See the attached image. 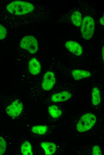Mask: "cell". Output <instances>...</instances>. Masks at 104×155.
<instances>
[{
  "label": "cell",
  "instance_id": "cell-1",
  "mask_svg": "<svg viewBox=\"0 0 104 155\" xmlns=\"http://www.w3.org/2000/svg\"><path fill=\"white\" fill-rule=\"evenodd\" d=\"M10 13L15 16H22L30 13L34 10V5L29 2L16 1L7 5L6 7Z\"/></svg>",
  "mask_w": 104,
  "mask_h": 155
},
{
  "label": "cell",
  "instance_id": "cell-2",
  "mask_svg": "<svg viewBox=\"0 0 104 155\" xmlns=\"http://www.w3.org/2000/svg\"><path fill=\"white\" fill-rule=\"evenodd\" d=\"M97 120L95 115L88 113L83 115L78 121L77 125V130L83 132L90 129L95 125Z\"/></svg>",
  "mask_w": 104,
  "mask_h": 155
},
{
  "label": "cell",
  "instance_id": "cell-3",
  "mask_svg": "<svg viewBox=\"0 0 104 155\" xmlns=\"http://www.w3.org/2000/svg\"><path fill=\"white\" fill-rule=\"evenodd\" d=\"M80 28L83 38L89 40L92 37L95 29V23L93 19L90 16H86L82 21Z\"/></svg>",
  "mask_w": 104,
  "mask_h": 155
},
{
  "label": "cell",
  "instance_id": "cell-4",
  "mask_svg": "<svg viewBox=\"0 0 104 155\" xmlns=\"http://www.w3.org/2000/svg\"><path fill=\"white\" fill-rule=\"evenodd\" d=\"M20 46L30 53H36L38 49V44L37 39L31 35H27L23 37L20 42Z\"/></svg>",
  "mask_w": 104,
  "mask_h": 155
},
{
  "label": "cell",
  "instance_id": "cell-5",
  "mask_svg": "<svg viewBox=\"0 0 104 155\" xmlns=\"http://www.w3.org/2000/svg\"><path fill=\"white\" fill-rule=\"evenodd\" d=\"M23 108V104L22 102L20 100L16 99L6 107L5 111L9 116L14 119L20 115Z\"/></svg>",
  "mask_w": 104,
  "mask_h": 155
},
{
  "label": "cell",
  "instance_id": "cell-6",
  "mask_svg": "<svg viewBox=\"0 0 104 155\" xmlns=\"http://www.w3.org/2000/svg\"><path fill=\"white\" fill-rule=\"evenodd\" d=\"M13 140L11 135L6 132H0V155L6 154Z\"/></svg>",
  "mask_w": 104,
  "mask_h": 155
},
{
  "label": "cell",
  "instance_id": "cell-7",
  "mask_svg": "<svg viewBox=\"0 0 104 155\" xmlns=\"http://www.w3.org/2000/svg\"><path fill=\"white\" fill-rule=\"evenodd\" d=\"M56 82L54 73L51 71H48L44 75L42 87L44 90L48 91L53 88Z\"/></svg>",
  "mask_w": 104,
  "mask_h": 155
},
{
  "label": "cell",
  "instance_id": "cell-8",
  "mask_svg": "<svg viewBox=\"0 0 104 155\" xmlns=\"http://www.w3.org/2000/svg\"><path fill=\"white\" fill-rule=\"evenodd\" d=\"M65 46L69 52L76 56H79L82 53V47L79 44L75 41H68L65 43Z\"/></svg>",
  "mask_w": 104,
  "mask_h": 155
},
{
  "label": "cell",
  "instance_id": "cell-9",
  "mask_svg": "<svg viewBox=\"0 0 104 155\" xmlns=\"http://www.w3.org/2000/svg\"><path fill=\"white\" fill-rule=\"evenodd\" d=\"M71 97V92L65 91L53 94L51 97V100L55 103L63 102L69 100Z\"/></svg>",
  "mask_w": 104,
  "mask_h": 155
},
{
  "label": "cell",
  "instance_id": "cell-10",
  "mask_svg": "<svg viewBox=\"0 0 104 155\" xmlns=\"http://www.w3.org/2000/svg\"><path fill=\"white\" fill-rule=\"evenodd\" d=\"M28 69L31 74L34 75L38 74L41 70L40 63L35 58L33 57L29 61Z\"/></svg>",
  "mask_w": 104,
  "mask_h": 155
},
{
  "label": "cell",
  "instance_id": "cell-11",
  "mask_svg": "<svg viewBox=\"0 0 104 155\" xmlns=\"http://www.w3.org/2000/svg\"><path fill=\"white\" fill-rule=\"evenodd\" d=\"M41 147L44 149L46 155H51L56 152L57 147L54 142H43L41 143Z\"/></svg>",
  "mask_w": 104,
  "mask_h": 155
},
{
  "label": "cell",
  "instance_id": "cell-12",
  "mask_svg": "<svg viewBox=\"0 0 104 155\" xmlns=\"http://www.w3.org/2000/svg\"><path fill=\"white\" fill-rule=\"evenodd\" d=\"M20 154L23 155H32V147L30 143L27 140H24L21 141L19 145Z\"/></svg>",
  "mask_w": 104,
  "mask_h": 155
},
{
  "label": "cell",
  "instance_id": "cell-13",
  "mask_svg": "<svg viewBox=\"0 0 104 155\" xmlns=\"http://www.w3.org/2000/svg\"><path fill=\"white\" fill-rule=\"evenodd\" d=\"M71 74L74 79L76 80L89 77L91 75L90 72L80 69H76L72 70Z\"/></svg>",
  "mask_w": 104,
  "mask_h": 155
},
{
  "label": "cell",
  "instance_id": "cell-14",
  "mask_svg": "<svg viewBox=\"0 0 104 155\" xmlns=\"http://www.w3.org/2000/svg\"><path fill=\"white\" fill-rule=\"evenodd\" d=\"M101 95L100 91L98 88L94 87L91 92V102L94 106L98 105L101 102Z\"/></svg>",
  "mask_w": 104,
  "mask_h": 155
},
{
  "label": "cell",
  "instance_id": "cell-15",
  "mask_svg": "<svg viewBox=\"0 0 104 155\" xmlns=\"http://www.w3.org/2000/svg\"><path fill=\"white\" fill-rule=\"evenodd\" d=\"M48 112L53 118H58L62 114V110L58 106L55 105H51L49 106Z\"/></svg>",
  "mask_w": 104,
  "mask_h": 155
},
{
  "label": "cell",
  "instance_id": "cell-16",
  "mask_svg": "<svg viewBox=\"0 0 104 155\" xmlns=\"http://www.w3.org/2000/svg\"><path fill=\"white\" fill-rule=\"evenodd\" d=\"M72 23L76 27L81 26L82 22V16L80 12L76 11L73 12L71 17Z\"/></svg>",
  "mask_w": 104,
  "mask_h": 155
},
{
  "label": "cell",
  "instance_id": "cell-17",
  "mask_svg": "<svg viewBox=\"0 0 104 155\" xmlns=\"http://www.w3.org/2000/svg\"><path fill=\"white\" fill-rule=\"evenodd\" d=\"M31 130L33 133L43 135L45 134L47 132L48 128L46 125H36L32 126Z\"/></svg>",
  "mask_w": 104,
  "mask_h": 155
},
{
  "label": "cell",
  "instance_id": "cell-18",
  "mask_svg": "<svg viewBox=\"0 0 104 155\" xmlns=\"http://www.w3.org/2000/svg\"><path fill=\"white\" fill-rule=\"evenodd\" d=\"M7 32L6 29L0 24V40L4 39L6 37Z\"/></svg>",
  "mask_w": 104,
  "mask_h": 155
},
{
  "label": "cell",
  "instance_id": "cell-19",
  "mask_svg": "<svg viewBox=\"0 0 104 155\" xmlns=\"http://www.w3.org/2000/svg\"><path fill=\"white\" fill-rule=\"evenodd\" d=\"M92 155H101V151L100 147L97 145H94L92 148Z\"/></svg>",
  "mask_w": 104,
  "mask_h": 155
},
{
  "label": "cell",
  "instance_id": "cell-20",
  "mask_svg": "<svg viewBox=\"0 0 104 155\" xmlns=\"http://www.w3.org/2000/svg\"><path fill=\"white\" fill-rule=\"evenodd\" d=\"M104 16H103L100 19V24L103 25L104 24Z\"/></svg>",
  "mask_w": 104,
  "mask_h": 155
},
{
  "label": "cell",
  "instance_id": "cell-21",
  "mask_svg": "<svg viewBox=\"0 0 104 155\" xmlns=\"http://www.w3.org/2000/svg\"><path fill=\"white\" fill-rule=\"evenodd\" d=\"M104 47H103V48H102V58L103 60V61H104Z\"/></svg>",
  "mask_w": 104,
  "mask_h": 155
}]
</instances>
